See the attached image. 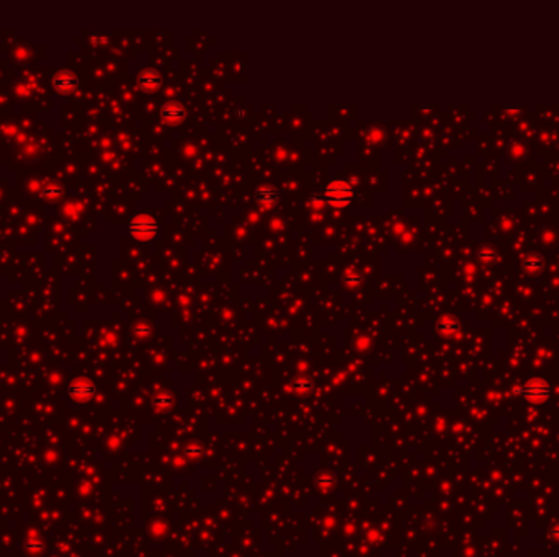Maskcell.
Wrapping results in <instances>:
<instances>
[{"mask_svg":"<svg viewBox=\"0 0 559 557\" xmlns=\"http://www.w3.org/2000/svg\"><path fill=\"white\" fill-rule=\"evenodd\" d=\"M138 83H139V87L142 90H146V92H154V90H157L162 85V75L157 69L149 67V69H144L139 72Z\"/></svg>","mask_w":559,"mask_h":557,"instance_id":"cell-6","label":"cell"},{"mask_svg":"<svg viewBox=\"0 0 559 557\" xmlns=\"http://www.w3.org/2000/svg\"><path fill=\"white\" fill-rule=\"evenodd\" d=\"M185 453L188 456H198L201 454V446H198V444H190V446H187Z\"/></svg>","mask_w":559,"mask_h":557,"instance_id":"cell-15","label":"cell"},{"mask_svg":"<svg viewBox=\"0 0 559 557\" xmlns=\"http://www.w3.org/2000/svg\"><path fill=\"white\" fill-rule=\"evenodd\" d=\"M334 481H332V477H329V476H321L319 479H317V484H321L322 487H327V486H331Z\"/></svg>","mask_w":559,"mask_h":557,"instance_id":"cell-16","label":"cell"},{"mask_svg":"<svg viewBox=\"0 0 559 557\" xmlns=\"http://www.w3.org/2000/svg\"><path fill=\"white\" fill-rule=\"evenodd\" d=\"M128 232H130L133 239H136L139 242H149L157 235L159 224L152 216L146 214V212H141V214H136L130 221V224H128Z\"/></svg>","mask_w":559,"mask_h":557,"instance_id":"cell-2","label":"cell"},{"mask_svg":"<svg viewBox=\"0 0 559 557\" xmlns=\"http://www.w3.org/2000/svg\"><path fill=\"white\" fill-rule=\"evenodd\" d=\"M371 139L374 140V142L381 139V133H379V129H373V131H371Z\"/></svg>","mask_w":559,"mask_h":557,"instance_id":"cell-18","label":"cell"},{"mask_svg":"<svg viewBox=\"0 0 559 557\" xmlns=\"http://www.w3.org/2000/svg\"><path fill=\"white\" fill-rule=\"evenodd\" d=\"M187 118V110L180 101L169 100L162 105L160 108V120L167 123V125H180V123Z\"/></svg>","mask_w":559,"mask_h":557,"instance_id":"cell-4","label":"cell"},{"mask_svg":"<svg viewBox=\"0 0 559 557\" xmlns=\"http://www.w3.org/2000/svg\"><path fill=\"white\" fill-rule=\"evenodd\" d=\"M53 87L59 95H67L75 90L77 77L70 70H61L53 78Z\"/></svg>","mask_w":559,"mask_h":557,"instance_id":"cell-5","label":"cell"},{"mask_svg":"<svg viewBox=\"0 0 559 557\" xmlns=\"http://www.w3.org/2000/svg\"><path fill=\"white\" fill-rule=\"evenodd\" d=\"M515 392L518 396L525 397V401L532 402V404H543L548 401L551 394V386L550 382L541 379V378H535V379H528L527 382H523L522 386L515 387Z\"/></svg>","mask_w":559,"mask_h":557,"instance_id":"cell-3","label":"cell"},{"mask_svg":"<svg viewBox=\"0 0 559 557\" xmlns=\"http://www.w3.org/2000/svg\"><path fill=\"white\" fill-rule=\"evenodd\" d=\"M61 193H63V187H61L59 183H56V182L46 185V187H44V190H43V196H44V198L56 200V198H59Z\"/></svg>","mask_w":559,"mask_h":557,"instance_id":"cell-9","label":"cell"},{"mask_svg":"<svg viewBox=\"0 0 559 557\" xmlns=\"http://www.w3.org/2000/svg\"><path fill=\"white\" fill-rule=\"evenodd\" d=\"M383 557H389V556H383Z\"/></svg>","mask_w":559,"mask_h":557,"instance_id":"cell-19","label":"cell"},{"mask_svg":"<svg viewBox=\"0 0 559 557\" xmlns=\"http://www.w3.org/2000/svg\"><path fill=\"white\" fill-rule=\"evenodd\" d=\"M281 198V193L273 185H262L254 191V200L262 206H273Z\"/></svg>","mask_w":559,"mask_h":557,"instance_id":"cell-7","label":"cell"},{"mask_svg":"<svg viewBox=\"0 0 559 557\" xmlns=\"http://www.w3.org/2000/svg\"><path fill=\"white\" fill-rule=\"evenodd\" d=\"M134 334H136L138 337H146V335L150 334V327L146 324H139L134 327Z\"/></svg>","mask_w":559,"mask_h":557,"instance_id":"cell-14","label":"cell"},{"mask_svg":"<svg viewBox=\"0 0 559 557\" xmlns=\"http://www.w3.org/2000/svg\"><path fill=\"white\" fill-rule=\"evenodd\" d=\"M550 534H551V538H553V539H556V541H559V525H556L555 528H553Z\"/></svg>","mask_w":559,"mask_h":557,"instance_id":"cell-17","label":"cell"},{"mask_svg":"<svg viewBox=\"0 0 559 557\" xmlns=\"http://www.w3.org/2000/svg\"><path fill=\"white\" fill-rule=\"evenodd\" d=\"M355 196L353 185L347 180L335 178L331 180L322 190V198L326 200V205H331L334 208H345L349 206Z\"/></svg>","mask_w":559,"mask_h":557,"instance_id":"cell-1","label":"cell"},{"mask_svg":"<svg viewBox=\"0 0 559 557\" xmlns=\"http://www.w3.org/2000/svg\"><path fill=\"white\" fill-rule=\"evenodd\" d=\"M293 389L298 392V394H306L312 389V382L306 378H296L293 381Z\"/></svg>","mask_w":559,"mask_h":557,"instance_id":"cell-11","label":"cell"},{"mask_svg":"<svg viewBox=\"0 0 559 557\" xmlns=\"http://www.w3.org/2000/svg\"><path fill=\"white\" fill-rule=\"evenodd\" d=\"M344 283L347 286H350V288H356V286H360L363 283V277L358 272H347L344 277Z\"/></svg>","mask_w":559,"mask_h":557,"instance_id":"cell-10","label":"cell"},{"mask_svg":"<svg viewBox=\"0 0 559 557\" xmlns=\"http://www.w3.org/2000/svg\"><path fill=\"white\" fill-rule=\"evenodd\" d=\"M309 205L312 206V209L314 211H319L324 208V205H326V200L322 198V195L321 196L319 195H311L309 196Z\"/></svg>","mask_w":559,"mask_h":557,"instance_id":"cell-12","label":"cell"},{"mask_svg":"<svg viewBox=\"0 0 559 557\" xmlns=\"http://www.w3.org/2000/svg\"><path fill=\"white\" fill-rule=\"evenodd\" d=\"M155 405H157L159 409H167L172 405V399L169 396H165V394H162V396L155 397Z\"/></svg>","mask_w":559,"mask_h":557,"instance_id":"cell-13","label":"cell"},{"mask_svg":"<svg viewBox=\"0 0 559 557\" xmlns=\"http://www.w3.org/2000/svg\"><path fill=\"white\" fill-rule=\"evenodd\" d=\"M437 329H438V332H440L441 335H453L458 330V324L453 319L445 317V319H441L440 322L437 324Z\"/></svg>","mask_w":559,"mask_h":557,"instance_id":"cell-8","label":"cell"}]
</instances>
